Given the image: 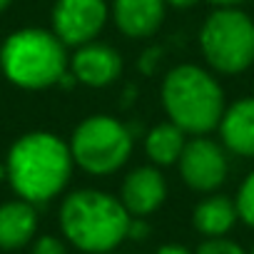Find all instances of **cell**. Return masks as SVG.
<instances>
[{
	"instance_id": "1",
	"label": "cell",
	"mask_w": 254,
	"mask_h": 254,
	"mask_svg": "<svg viewBox=\"0 0 254 254\" xmlns=\"http://www.w3.org/2000/svg\"><path fill=\"white\" fill-rule=\"evenodd\" d=\"M70 142L53 132L35 130L18 137L5 157V177L20 199L33 204L50 202L58 197L72 177Z\"/></svg>"
},
{
	"instance_id": "17",
	"label": "cell",
	"mask_w": 254,
	"mask_h": 254,
	"mask_svg": "<svg viewBox=\"0 0 254 254\" xmlns=\"http://www.w3.org/2000/svg\"><path fill=\"white\" fill-rule=\"evenodd\" d=\"M194 254H247L237 242L227 239V237H207Z\"/></svg>"
},
{
	"instance_id": "22",
	"label": "cell",
	"mask_w": 254,
	"mask_h": 254,
	"mask_svg": "<svg viewBox=\"0 0 254 254\" xmlns=\"http://www.w3.org/2000/svg\"><path fill=\"white\" fill-rule=\"evenodd\" d=\"M10 3H13V0H0V13H5L10 8Z\"/></svg>"
},
{
	"instance_id": "5",
	"label": "cell",
	"mask_w": 254,
	"mask_h": 254,
	"mask_svg": "<svg viewBox=\"0 0 254 254\" xmlns=\"http://www.w3.org/2000/svg\"><path fill=\"white\" fill-rule=\"evenodd\" d=\"M199 50L214 72H244L254 63V20L239 5L217 8L202 23Z\"/></svg>"
},
{
	"instance_id": "10",
	"label": "cell",
	"mask_w": 254,
	"mask_h": 254,
	"mask_svg": "<svg viewBox=\"0 0 254 254\" xmlns=\"http://www.w3.org/2000/svg\"><path fill=\"white\" fill-rule=\"evenodd\" d=\"M120 199L132 217H147V214L157 212L167 199L165 175L157 170V165L135 167L122 182Z\"/></svg>"
},
{
	"instance_id": "14",
	"label": "cell",
	"mask_w": 254,
	"mask_h": 254,
	"mask_svg": "<svg viewBox=\"0 0 254 254\" xmlns=\"http://www.w3.org/2000/svg\"><path fill=\"white\" fill-rule=\"evenodd\" d=\"M237 219H239L237 204H234V199H229L224 194L204 197L192 212V222H194L197 232L204 237H224L234 227Z\"/></svg>"
},
{
	"instance_id": "4",
	"label": "cell",
	"mask_w": 254,
	"mask_h": 254,
	"mask_svg": "<svg viewBox=\"0 0 254 254\" xmlns=\"http://www.w3.org/2000/svg\"><path fill=\"white\" fill-rule=\"evenodd\" d=\"M67 45L43 28H23L5 38L0 48V70L23 90H48L60 85L70 70Z\"/></svg>"
},
{
	"instance_id": "7",
	"label": "cell",
	"mask_w": 254,
	"mask_h": 254,
	"mask_svg": "<svg viewBox=\"0 0 254 254\" xmlns=\"http://www.w3.org/2000/svg\"><path fill=\"white\" fill-rule=\"evenodd\" d=\"M177 165H180V175H182L185 185L194 192L219 190L229 172L224 147L204 135H194L192 140H187Z\"/></svg>"
},
{
	"instance_id": "13",
	"label": "cell",
	"mask_w": 254,
	"mask_h": 254,
	"mask_svg": "<svg viewBox=\"0 0 254 254\" xmlns=\"http://www.w3.org/2000/svg\"><path fill=\"white\" fill-rule=\"evenodd\" d=\"M38 229L35 204L28 199H13L0 204V249L13 252L33 242Z\"/></svg>"
},
{
	"instance_id": "21",
	"label": "cell",
	"mask_w": 254,
	"mask_h": 254,
	"mask_svg": "<svg viewBox=\"0 0 254 254\" xmlns=\"http://www.w3.org/2000/svg\"><path fill=\"white\" fill-rule=\"evenodd\" d=\"M209 3L217 8H234V5H242L244 0H209Z\"/></svg>"
},
{
	"instance_id": "20",
	"label": "cell",
	"mask_w": 254,
	"mask_h": 254,
	"mask_svg": "<svg viewBox=\"0 0 254 254\" xmlns=\"http://www.w3.org/2000/svg\"><path fill=\"white\" fill-rule=\"evenodd\" d=\"M197 3V0H167V8H177V10H187Z\"/></svg>"
},
{
	"instance_id": "9",
	"label": "cell",
	"mask_w": 254,
	"mask_h": 254,
	"mask_svg": "<svg viewBox=\"0 0 254 254\" xmlns=\"http://www.w3.org/2000/svg\"><path fill=\"white\" fill-rule=\"evenodd\" d=\"M70 72L75 82L87 87H107L122 75V55L107 43L90 40L70 58Z\"/></svg>"
},
{
	"instance_id": "6",
	"label": "cell",
	"mask_w": 254,
	"mask_h": 254,
	"mask_svg": "<svg viewBox=\"0 0 254 254\" xmlns=\"http://www.w3.org/2000/svg\"><path fill=\"white\" fill-rule=\"evenodd\" d=\"M70 152L80 170L95 177L117 172L132 155V135L112 115L85 117L70 137Z\"/></svg>"
},
{
	"instance_id": "2",
	"label": "cell",
	"mask_w": 254,
	"mask_h": 254,
	"mask_svg": "<svg viewBox=\"0 0 254 254\" xmlns=\"http://www.w3.org/2000/svg\"><path fill=\"white\" fill-rule=\"evenodd\" d=\"M132 214L122 199L102 190H75L60 204V229L80 252L102 254L130 234Z\"/></svg>"
},
{
	"instance_id": "3",
	"label": "cell",
	"mask_w": 254,
	"mask_h": 254,
	"mask_svg": "<svg viewBox=\"0 0 254 254\" xmlns=\"http://www.w3.org/2000/svg\"><path fill=\"white\" fill-rule=\"evenodd\" d=\"M162 107L177 127L187 135H207L227 110L224 90L217 77L192 63L177 65L162 80Z\"/></svg>"
},
{
	"instance_id": "19",
	"label": "cell",
	"mask_w": 254,
	"mask_h": 254,
	"mask_svg": "<svg viewBox=\"0 0 254 254\" xmlns=\"http://www.w3.org/2000/svg\"><path fill=\"white\" fill-rule=\"evenodd\" d=\"M155 254H192L185 244H162Z\"/></svg>"
},
{
	"instance_id": "18",
	"label": "cell",
	"mask_w": 254,
	"mask_h": 254,
	"mask_svg": "<svg viewBox=\"0 0 254 254\" xmlns=\"http://www.w3.org/2000/svg\"><path fill=\"white\" fill-rule=\"evenodd\" d=\"M33 254H67L65 249V242L53 237V234H45V237H38L35 244H33Z\"/></svg>"
},
{
	"instance_id": "8",
	"label": "cell",
	"mask_w": 254,
	"mask_h": 254,
	"mask_svg": "<svg viewBox=\"0 0 254 254\" xmlns=\"http://www.w3.org/2000/svg\"><path fill=\"white\" fill-rule=\"evenodd\" d=\"M107 18H110L107 0H55L53 33L67 48H80L100 35Z\"/></svg>"
},
{
	"instance_id": "16",
	"label": "cell",
	"mask_w": 254,
	"mask_h": 254,
	"mask_svg": "<svg viewBox=\"0 0 254 254\" xmlns=\"http://www.w3.org/2000/svg\"><path fill=\"white\" fill-rule=\"evenodd\" d=\"M234 204H237L239 219H242L247 227L254 229V172H249V175L244 177V182L239 185V192H237Z\"/></svg>"
},
{
	"instance_id": "15",
	"label": "cell",
	"mask_w": 254,
	"mask_h": 254,
	"mask_svg": "<svg viewBox=\"0 0 254 254\" xmlns=\"http://www.w3.org/2000/svg\"><path fill=\"white\" fill-rule=\"evenodd\" d=\"M185 145H187V132L182 127H177L175 122H162L147 132L145 155L150 157L152 165L167 167V165H175L180 160Z\"/></svg>"
},
{
	"instance_id": "12",
	"label": "cell",
	"mask_w": 254,
	"mask_h": 254,
	"mask_svg": "<svg viewBox=\"0 0 254 254\" xmlns=\"http://www.w3.org/2000/svg\"><path fill=\"white\" fill-rule=\"evenodd\" d=\"M219 135L229 152L254 157V97H242L229 105L219 120Z\"/></svg>"
},
{
	"instance_id": "23",
	"label": "cell",
	"mask_w": 254,
	"mask_h": 254,
	"mask_svg": "<svg viewBox=\"0 0 254 254\" xmlns=\"http://www.w3.org/2000/svg\"><path fill=\"white\" fill-rule=\"evenodd\" d=\"M249 254H254V247H252V252H249Z\"/></svg>"
},
{
	"instance_id": "11",
	"label": "cell",
	"mask_w": 254,
	"mask_h": 254,
	"mask_svg": "<svg viewBox=\"0 0 254 254\" xmlns=\"http://www.w3.org/2000/svg\"><path fill=\"white\" fill-rule=\"evenodd\" d=\"M110 10L122 35L150 38L165 23L167 0H112Z\"/></svg>"
}]
</instances>
